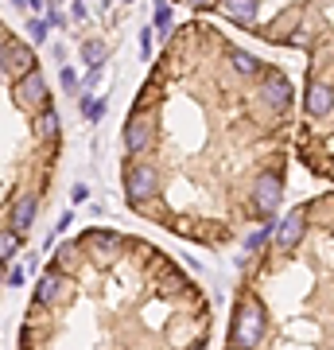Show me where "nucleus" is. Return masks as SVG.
I'll return each instance as SVG.
<instances>
[{
  "mask_svg": "<svg viewBox=\"0 0 334 350\" xmlns=\"http://www.w3.org/2000/svg\"><path fill=\"white\" fill-rule=\"evenodd\" d=\"M74 82H78V75L70 70V66H62V86H66V90H74Z\"/></svg>",
  "mask_w": 334,
  "mask_h": 350,
  "instance_id": "412c9836",
  "label": "nucleus"
},
{
  "mask_svg": "<svg viewBox=\"0 0 334 350\" xmlns=\"http://www.w3.org/2000/svg\"><path fill=\"white\" fill-rule=\"evenodd\" d=\"M264 338V315H260V304L253 296L237 304L234 327H229V350H257V342Z\"/></svg>",
  "mask_w": 334,
  "mask_h": 350,
  "instance_id": "f257e3e1",
  "label": "nucleus"
},
{
  "mask_svg": "<svg viewBox=\"0 0 334 350\" xmlns=\"http://www.w3.org/2000/svg\"><path fill=\"white\" fill-rule=\"evenodd\" d=\"M16 245H20V238H12V230H8V234H4V261L12 257V250H16Z\"/></svg>",
  "mask_w": 334,
  "mask_h": 350,
  "instance_id": "aec40b11",
  "label": "nucleus"
},
{
  "mask_svg": "<svg viewBox=\"0 0 334 350\" xmlns=\"http://www.w3.org/2000/svg\"><path fill=\"white\" fill-rule=\"evenodd\" d=\"M78 4H82V0H78Z\"/></svg>",
  "mask_w": 334,
  "mask_h": 350,
  "instance_id": "a878e982",
  "label": "nucleus"
},
{
  "mask_svg": "<svg viewBox=\"0 0 334 350\" xmlns=\"http://www.w3.org/2000/svg\"><path fill=\"white\" fill-rule=\"evenodd\" d=\"M4 284H8V288H20V284H24V265H8V273H4Z\"/></svg>",
  "mask_w": 334,
  "mask_h": 350,
  "instance_id": "f3484780",
  "label": "nucleus"
},
{
  "mask_svg": "<svg viewBox=\"0 0 334 350\" xmlns=\"http://www.w3.org/2000/svg\"><path fill=\"white\" fill-rule=\"evenodd\" d=\"M82 55H86V63L101 66V59H105V43H101V39H86V43H82Z\"/></svg>",
  "mask_w": 334,
  "mask_h": 350,
  "instance_id": "ddd939ff",
  "label": "nucleus"
},
{
  "mask_svg": "<svg viewBox=\"0 0 334 350\" xmlns=\"http://www.w3.org/2000/svg\"><path fill=\"white\" fill-rule=\"evenodd\" d=\"M280 195H284V183H280V175H264V179L257 183V191H253V202H257V214H260V218L276 211Z\"/></svg>",
  "mask_w": 334,
  "mask_h": 350,
  "instance_id": "7ed1b4c3",
  "label": "nucleus"
},
{
  "mask_svg": "<svg viewBox=\"0 0 334 350\" xmlns=\"http://www.w3.org/2000/svg\"><path fill=\"white\" fill-rule=\"evenodd\" d=\"M191 4H202V0H191Z\"/></svg>",
  "mask_w": 334,
  "mask_h": 350,
  "instance_id": "393cba45",
  "label": "nucleus"
},
{
  "mask_svg": "<svg viewBox=\"0 0 334 350\" xmlns=\"http://www.w3.org/2000/svg\"><path fill=\"white\" fill-rule=\"evenodd\" d=\"M31 218H36V195H24V199L12 206V222L16 230H27L31 226Z\"/></svg>",
  "mask_w": 334,
  "mask_h": 350,
  "instance_id": "f8f14e48",
  "label": "nucleus"
},
{
  "mask_svg": "<svg viewBox=\"0 0 334 350\" xmlns=\"http://www.w3.org/2000/svg\"><path fill=\"white\" fill-rule=\"evenodd\" d=\"M167 24H171V8L160 0V4H156V31H160V36H167V31H171Z\"/></svg>",
  "mask_w": 334,
  "mask_h": 350,
  "instance_id": "dca6fc26",
  "label": "nucleus"
},
{
  "mask_svg": "<svg viewBox=\"0 0 334 350\" xmlns=\"http://www.w3.org/2000/svg\"><path fill=\"white\" fill-rule=\"evenodd\" d=\"M299 234H303V211L284 214V222H280V234H276V245H280V250H292V245L299 241Z\"/></svg>",
  "mask_w": 334,
  "mask_h": 350,
  "instance_id": "423d86ee",
  "label": "nucleus"
},
{
  "mask_svg": "<svg viewBox=\"0 0 334 350\" xmlns=\"http://www.w3.org/2000/svg\"><path fill=\"white\" fill-rule=\"evenodd\" d=\"M70 199H74V202H86V199H89V187H86V183H74V191H70Z\"/></svg>",
  "mask_w": 334,
  "mask_h": 350,
  "instance_id": "6ab92c4d",
  "label": "nucleus"
},
{
  "mask_svg": "<svg viewBox=\"0 0 334 350\" xmlns=\"http://www.w3.org/2000/svg\"><path fill=\"white\" fill-rule=\"evenodd\" d=\"M268 238H273V222H264V230H257V234L249 238V245H245V250H249V253H260L264 245H268Z\"/></svg>",
  "mask_w": 334,
  "mask_h": 350,
  "instance_id": "2eb2a0df",
  "label": "nucleus"
},
{
  "mask_svg": "<svg viewBox=\"0 0 334 350\" xmlns=\"http://www.w3.org/2000/svg\"><path fill=\"white\" fill-rule=\"evenodd\" d=\"M124 183H128V202H133V206H140V202H148L152 195H156V172H152V167H137V163H128Z\"/></svg>",
  "mask_w": 334,
  "mask_h": 350,
  "instance_id": "f03ea898",
  "label": "nucleus"
},
{
  "mask_svg": "<svg viewBox=\"0 0 334 350\" xmlns=\"http://www.w3.org/2000/svg\"><path fill=\"white\" fill-rule=\"evenodd\" d=\"M144 144H148V121H144V117H140V109H137L133 117H128V125H124V148L140 152Z\"/></svg>",
  "mask_w": 334,
  "mask_h": 350,
  "instance_id": "0eeeda50",
  "label": "nucleus"
},
{
  "mask_svg": "<svg viewBox=\"0 0 334 350\" xmlns=\"http://www.w3.org/2000/svg\"><path fill=\"white\" fill-rule=\"evenodd\" d=\"M20 101H43V105H51V98H47V90H43V78L39 75H27L24 78V86H20Z\"/></svg>",
  "mask_w": 334,
  "mask_h": 350,
  "instance_id": "9b49d317",
  "label": "nucleus"
},
{
  "mask_svg": "<svg viewBox=\"0 0 334 350\" xmlns=\"http://www.w3.org/2000/svg\"><path fill=\"white\" fill-rule=\"evenodd\" d=\"M59 288H62V280H59V273H55V269L39 276V284H36V308H43V304L55 300V296H59Z\"/></svg>",
  "mask_w": 334,
  "mask_h": 350,
  "instance_id": "1a4fd4ad",
  "label": "nucleus"
},
{
  "mask_svg": "<svg viewBox=\"0 0 334 350\" xmlns=\"http://www.w3.org/2000/svg\"><path fill=\"white\" fill-rule=\"evenodd\" d=\"M27 27H31V39H47V27H55V24L51 20H31Z\"/></svg>",
  "mask_w": 334,
  "mask_h": 350,
  "instance_id": "a211bd4d",
  "label": "nucleus"
},
{
  "mask_svg": "<svg viewBox=\"0 0 334 350\" xmlns=\"http://www.w3.org/2000/svg\"><path fill=\"white\" fill-rule=\"evenodd\" d=\"M191 350H206V347H202V342H195V347H191Z\"/></svg>",
  "mask_w": 334,
  "mask_h": 350,
  "instance_id": "b1692460",
  "label": "nucleus"
},
{
  "mask_svg": "<svg viewBox=\"0 0 334 350\" xmlns=\"http://www.w3.org/2000/svg\"><path fill=\"white\" fill-rule=\"evenodd\" d=\"M229 59L237 63V70H241V75H257V70H260V63L253 59V55H245V51H234Z\"/></svg>",
  "mask_w": 334,
  "mask_h": 350,
  "instance_id": "4468645a",
  "label": "nucleus"
},
{
  "mask_svg": "<svg viewBox=\"0 0 334 350\" xmlns=\"http://www.w3.org/2000/svg\"><path fill=\"white\" fill-rule=\"evenodd\" d=\"M27 4H31V8H43V0H27Z\"/></svg>",
  "mask_w": 334,
  "mask_h": 350,
  "instance_id": "5701e85b",
  "label": "nucleus"
},
{
  "mask_svg": "<svg viewBox=\"0 0 334 350\" xmlns=\"http://www.w3.org/2000/svg\"><path fill=\"white\" fill-rule=\"evenodd\" d=\"M264 101H268L273 109H288V105H292V86H288L284 78H273V82L264 86Z\"/></svg>",
  "mask_w": 334,
  "mask_h": 350,
  "instance_id": "6e6552de",
  "label": "nucleus"
},
{
  "mask_svg": "<svg viewBox=\"0 0 334 350\" xmlns=\"http://www.w3.org/2000/svg\"><path fill=\"white\" fill-rule=\"evenodd\" d=\"M331 105H334V90L322 86V82H311L307 86V113L311 117H326Z\"/></svg>",
  "mask_w": 334,
  "mask_h": 350,
  "instance_id": "20e7f679",
  "label": "nucleus"
},
{
  "mask_svg": "<svg viewBox=\"0 0 334 350\" xmlns=\"http://www.w3.org/2000/svg\"><path fill=\"white\" fill-rule=\"evenodd\" d=\"M222 12L229 16V20L253 24V16H257V0H222Z\"/></svg>",
  "mask_w": 334,
  "mask_h": 350,
  "instance_id": "9d476101",
  "label": "nucleus"
},
{
  "mask_svg": "<svg viewBox=\"0 0 334 350\" xmlns=\"http://www.w3.org/2000/svg\"><path fill=\"white\" fill-rule=\"evenodd\" d=\"M4 70L8 75H36L31 70V51L27 47H20V43H4Z\"/></svg>",
  "mask_w": 334,
  "mask_h": 350,
  "instance_id": "39448f33",
  "label": "nucleus"
},
{
  "mask_svg": "<svg viewBox=\"0 0 334 350\" xmlns=\"http://www.w3.org/2000/svg\"><path fill=\"white\" fill-rule=\"evenodd\" d=\"M140 51H144V55L152 51V31L148 27H140Z\"/></svg>",
  "mask_w": 334,
  "mask_h": 350,
  "instance_id": "4be33fe9",
  "label": "nucleus"
}]
</instances>
